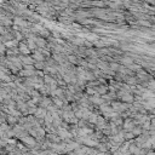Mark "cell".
Listing matches in <instances>:
<instances>
[{
  "instance_id": "1",
  "label": "cell",
  "mask_w": 155,
  "mask_h": 155,
  "mask_svg": "<svg viewBox=\"0 0 155 155\" xmlns=\"http://www.w3.org/2000/svg\"><path fill=\"white\" fill-rule=\"evenodd\" d=\"M91 8H96V9H104L105 8V4L102 0H93L91 1Z\"/></svg>"
},
{
  "instance_id": "2",
  "label": "cell",
  "mask_w": 155,
  "mask_h": 155,
  "mask_svg": "<svg viewBox=\"0 0 155 155\" xmlns=\"http://www.w3.org/2000/svg\"><path fill=\"white\" fill-rule=\"evenodd\" d=\"M58 19H59V22H61V23H64V24H72V22L74 21V17H69V16H59Z\"/></svg>"
},
{
  "instance_id": "3",
  "label": "cell",
  "mask_w": 155,
  "mask_h": 155,
  "mask_svg": "<svg viewBox=\"0 0 155 155\" xmlns=\"http://www.w3.org/2000/svg\"><path fill=\"white\" fill-rule=\"evenodd\" d=\"M34 41L40 46V48H43V46H45L46 45V43H45V40L44 39H41V38H35L34 39Z\"/></svg>"
},
{
  "instance_id": "4",
  "label": "cell",
  "mask_w": 155,
  "mask_h": 155,
  "mask_svg": "<svg viewBox=\"0 0 155 155\" xmlns=\"http://www.w3.org/2000/svg\"><path fill=\"white\" fill-rule=\"evenodd\" d=\"M44 0H28V5H35V6H39L43 4Z\"/></svg>"
},
{
  "instance_id": "5",
  "label": "cell",
  "mask_w": 155,
  "mask_h": 155,
  "mask_svg": "<svg viewBox=\"0 0 155 155\" xmlns=\"http://www.w3.org/2000/svg\"><path fill=\"white\" fill-rule=\"evenodd\" d=\"M22 62L28 64V63H33V59L30 57H24V58H22Z\"/></svg>"
},
{
  "instance_id": "6",
  "label": "cell",
  "mask_w": 155,
  "mask_h": 155,
  "mask_svg": "<svg viewBox=\"0 0 155 155\" xmlns=\"http://www.w3.org/2000/svg\"><path fill=\"white\" fill-rule=\"evenodd\" d=\"M121 62H123L124 64H131L132 63V59L131 58H123V59H121Z\"/></svg>"
},
{
  "instance_id": "7",
  "label": "cell",
  "mask_w": 155,
  "mask_h": 155,
  "mask_svg": "<svg viewBox=\"0 0 155 155\" xmlns=\"http://www.w3.org/2000/svg\"><path fill=\"white\" fill-rule=\"evenodd\" d=\"M34 58H35L37 61H39V62H41V61L44 59L43 55H40V53H35V55H34Z\"/></svg>"
},
{
  "instance_id": "8",
  "label": "cell",
  "mask_w": 155,
  "mask_h": 155,
  "mask_svg": "<svg viewBox=\"0 0 155 155\" xmlns=\"http://www.w3.org/2000/svg\"><path fill=\"white\" fill-rule=\"evenodd\" d=\"M97 91H98L99 93H104V92L107 91V87H105V86H99L98 89H97Z\"/></svg>"
},
{
  "instance_id": "9",
  "label": "cell",
  "mask_w": 155,
  "mask_h": 155,
  "mask_svg": "<svg viewBox=\"0 0 155 155\" xmlns=\"http://www.w3.org/2000/svg\"><path fill=\"white\" fill-rule=\"evenodd\" d=\"M28 45H29L30 49H35V44H34V41H32V40H29V41H28Z\"/></svg>"
},
{
  "instance_id": "10",
  "label": "cell",
  "mask_w": 155,
  "mask_h": 155,
  "mask_svg": "<svg viewBox=\"0 0 155 155\" xmlns=\"http://www.w3.org/2000/svg\"><path fill=\"white\" fill-rule=\"evenodd\" d=\"M19 49H21V51L22 52H28V50H27V48H25V46H23V45H21V46H19Z\"/></svg>"
},
{
  "instance_id": "11",
  "label": "cell",
  "mask_w": 155,
  "mask_h": 155,
  "mask_svg": "<svg viewBox=\"0 0 155 155\" xmlns=\"http://www.w3.org/2000/svg\"><path fill=\"white\" fill-rule=\"evenodd\" d=\"M110 67H112V69H113V70H116V69H118V65H116V64H114V63L110 64Z\"/></svg>"
},
{
  "instance_id": "12",
  "label": "cell",
  "mask_w": 155,
  "mask_h": 155,
  "mask_svg": "<svg viewBox=\"0 0 155 155\" xmlns=\"http://www.w3.org/2000/svg\"><path fill=\"white\" fill-rule=\"evenodd\" d=\"M19 3H22V4H25V5H28V0H18Z\"/></svg>"
}]
</instances>
